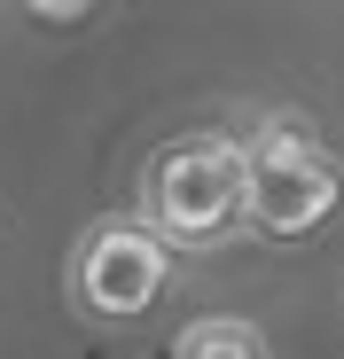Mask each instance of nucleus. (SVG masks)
Wrapping results in <instances>:
<instances>
[{"mask_svg": "<svg viewBox=\"0 0 344 359\" xmlns=\"http://www.w3.org/2000/svg\"><path fill=\"white\" fill-rule=\"evenodd\" d=\"M141 226L172 250H227L251 226V141L180 133L141 164Z\"/></svg>", "mask_w": 344, "mask_h": 359, "instance_id": "nucleus-1", "label": "nucleus"}, {"mask_svg": "<svg viewBox=\"0 0 344 359\" xmlns=\"http://www.w3.org/2000/svg\"><path fill=\"white\" fill-rule=\"evenodd\" d=\"M336 196H344V172L305 117H266L251 133V234L305 243L336 211Z\"/></svg>", "mask_w": 344, "mask_h": 359, "instance_id": "nucleus-2", "label": "nucleus"}, {"mask_svg": "<svg viewBox=\"0 0 344 359\" xmlns=\"http://www.w3.org/2000/svg\"><path fill=\"white\" fill-rule=\"evenodd\" d=\"M172 281V243L141 219H102L71 258V297L94 320H141Z\"/></svg>", "mask_w": 344, "mask_h": 359, "instance_id": "nucleus-3", "label": "nucleus"}, {"mask_svg": "<svg viewBox=\"0 0 344 359\" xmlns=\"http://www.w3.org/2000/svg\"><path fill=\"white\" fill-rule=\"evenodd\" d=\"M172 359H274V351H266V336H258L251 320L204 313V320H188L180 336H172Z\"/></svg>", "mask_w": 344, "mask_h": 359, "instance_id": "nucleus-4", "label": "nucleus"}, {"mask_svg": "<svg viewBox=\"0 0 344 359\" xmlns=\"http://www.w3.org/2000/svg\"><path fill=\"white\" fill-rule=\"evenodd\" d=\"M16 8H32V16H55V24H71V16H86L94 0H16Z\"/></svg>", "mask_w": 344, "mask_h": 359, "instance_id": "nucleus-5", "label": "nucleus"}]
</instances>
